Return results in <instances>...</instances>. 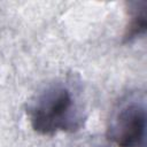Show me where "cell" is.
<instances>
[{"instance_id": "6da1fadb", "label": "cell", "mask_w": 147, "mask_h": 147, "mask_svg": "<svg viewBox=\"0 0 147 147\" xmlns=\"http://www.w3.org/2000/svg\"><path fill=\"white\" fill-rule=\"evenodd\" d=\"M26 115L42 136L79 130L86 118L79 84L70 77L46 84L28 102Z\"/></svg>"}, {"instance_id": "7a4b0ae2", "label": "cell", "mask_w": 147, "mask_h": 147, "mask_svg": "<svg viewBox=\"0 0 147 147\" xmlns=\"http://www.w3.org/2000/svg\"><path fill=\"white\" fill-rule=\"evenodd\" d=\"M108 139L117 147H146V101L144 94L131 93L114 109Z\"/></svg>"}, {"instance_id": "3957f363", "label": "cell", "mask_w": 147, "mask_h": 147, "mask_svg": "<svg viewBox=\"0 0 147 147\" xmlns=\"http://www.w3.org/2000/svg\"><path fill=\"white\" fill-rule=\"evenodd\" d=\"M147 26V3L132 2L129 7V23L125 28L124 40L131 41L132 39L145 33Z\"/></svg>"}]
</instances>
